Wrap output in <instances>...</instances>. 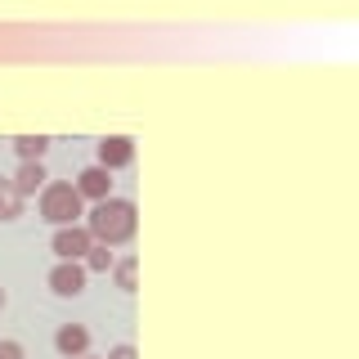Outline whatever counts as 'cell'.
<instances>
[{"instance_id": "cell-3", "label": "cell", "mask_w": 359, "mask_h": 359, "mask_svg": "<svg viewBox=\"0 0 359 359\" xmlns=\"http://www.w3.org/2000/svg\"><path fill=\"white\" fill-rule=\"evenodd\" d=\"M90 247H95V238L86 233V224H63V229H54V238H50V252L59 256V261H81Z\"/></svg>"}, {"instance_id": "cell-13", "label": "cell", "mask_w": 359, "mask_h": 359, "mask_svg": "<svg viewBox=\"0 0 359 359\" xmlns=\"http://www.w3.org/2000/svg\"><path fill=\"white\" fill-rule=\"evenodd\" d=\"M0 359H27V351H22V341H14V337H0Z\"/></svg>"}, {"instance_id": "cell-4", "label": "cell", "mask_w": 359, "mask_h": 359, "mask_svg": "<svg viewBox=\"0 0 359 359\" xmlns=\"http://www.w3.org/2000/svg\"><path fill=\"white\" fill-rule=\"evenodd\" d=\"M50 292H54V297H63V301L81 297V292H86V269H81V261H54V269H50Z\"/></svg>"}, {"instance_id": "cell-11", "label": "cell", "mask_w": 359, "mask_h": 359, "mask_svg": "<svg viewBox=\"0 0 359 359\" xmlns=\"http://www.w3.org/2000/svg\"><path fill=\"white\" fill-rule=\"evenodd\" d=\"M18 211H22V198L14 194V184L0 175V220H18Z\"/></svg>"}, {"instance_id": "cell-6", "label": "cell", "mask_w": 359, "mask_h": 359, "mask_svg": "<svg viewBox=\"0 0 359 359\" xmlns=\"http://www.w3.org/2000/svg\"><path fill=\"white\" fill-rule=\"evenodd\" d=\"M72 189L81 194V202H104V198H112V171H104V166H86Z\"/></svg>"}, {"instance_id": "cell-10", "label": "cell", "mask_w": 359, "mask_h": 359, "mask_svg": "<svg viewBox=\"0 0 359 359\" xmlns=\"http://www.w3.org/2000/svg\"><path fill=\"white\" fill-rule=\"evenodd\" d=\"M45 149H50V140H45V135H18V140H14V153L22 157V162H41Z\"/></svg>"}, {"instance_id": "cell-15", "label": "cell", "mask_w": 359, "mask_h": 359, "mask_svg": "<svg viewBox=\"0 0 359 359\" xmlns=\"http://www.w3.org/2000/svg\"><path fill=\"white\" fill-rule=\"evenodd\" d=\"M0 310H5V287H0Z\"/></svg>"}, {"instance_id": "cell-9", "label": "cell", "mask_w": 359, "mask_h": 359, "mask_svg": "<svg viewBox=\"0 0 359 359\" xmlns=\"http://www.w3.org/2000/svg\"><path fill=\"white\" fill-rule=\"evenodd\" d=\"M112 265H117V256H112V247H90V252L81 256V269H86V274H108V269Z\"/></svg>"}, {"instance_id": "cell-1", "label": "cell", "mask_w": 359, "mask_h": 359, "mask_svg": "<svg viewBox=\"0 0 359 359\" xmlns=\"http://www.w3.org/2000/svg\"><path fill=\"white\" fill-rule=\"evenodd\" d=\"M135 229H140V211H135L130 198H104L86 216V233L99 247H126L135 238Z\"/></svg>"}, {"instance_id": "cell-14", "label": "cell", "mask_w": 359, "mask_h": 359, "mask_svg": "<svg viewBox=\"0 0 359 359\" xmlns=\"http://www.w3.org/2000/svg\"><path fill=\"white\" fill-rule=\"evenodd\" d=\"M104 359H140V355H135V346H130V341H121V346H112Z\"/></svg>"}, {"instance_id": "cell-12", "label": "cell", "mask_w": 359, "mask_h": 359, "mask_svg": "<svg viewBox=\"0 0 359 359\" xmlns=\"http://www.w3.org/2000/svg\"><path fill=\"white\" fill-rule=\"evenodd\" d=\"M112 278H117L121 292H135V256H126V261L112 265Z\"/></svg>"}, {"instance_id": "cell-7", "label": "cell", "mask_w": 359, "mask_h": 359, "mask_svg": "<svg viewBox=\"0 0 359 359\" xmlns=\"http://www.w3.org/2000/svg\"><path fill=\"white\" fill-rule=\"evenodd\" d=\"M54 351H59L63 359L90 355V328H86V323H63V328L54 332Z\"/></svg>"}, {"instance_id": "cell-16", "label": "cell", "mask_w": 359, "mask_h": 359, "mask_svg": "<svg viewBox=\"0 0 359 359\" xmlns=\"http://www.w3.org/2000/svg\"><path fill=\"white\" fill-rule=\"evenodd\" d=\"M81 359H99V355H81Z\"/></svg>"}, {"instance_id": "cell-2", "label": "cell", "mask_w": 359, "mask_h": 359, "mask_svg": "<svg viewBox=\"0 0 359 359\" xmlns=\"http://www.w3.org/2000/svg\"><path fill=\"white\" fill-rule=\"evenodd\" d=\"M81 216H86V202L67 180H50V184L41 189V220L45 224L63 229V224H81Z\"/></svg>"}, {"instance_id": "cell-5", "label": "cell", "mask_w": 359, "mask_h": 359, "mask_svg": "<svg viewBox=\"0 0 359 359\" xmlns=\"http://www.w3.org/2000/svg\"><path fill=\"white\" fill-rule=\"evenodd\" d=\"M130 162H135V140L130 135H104V140H99V162L95 166L121 171V166H130Z\"/></svg>"}, {"instance_id": "cell-8", "label": "cell", "mask_w": 359, "mask_h": 359, "mask_svg": "<svg viewBox=\"0 0 359 359\" xmlns=\"http://www.w3.org/2000/svg\"><path fill=\"white\" fill-rule=\"evenodd\" d=\"M9 184H14V194H18V198L41 194V189L50 184V175H45V162H22L18 171H14V180H9Z\"/></svg>"}]
</instances>
